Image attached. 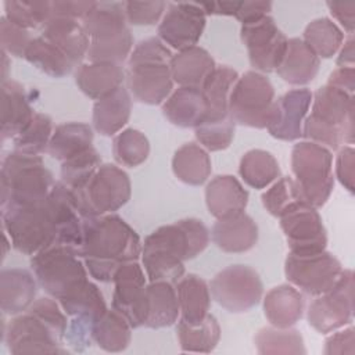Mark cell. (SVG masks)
<instances>
[{
  "label": "cell",
  "mask_w": 355,
  "mask_h": 355,
  "mask_svg": "<svg viewBox=\"0 0 355 355\" xmlns=\"http://www.w3.org/2000/svg\"><path fill=\"white\" fill-rule=\"evenodd\" d=\"M211 232L202 220L184 218L153 230L141 247V265L150 282L176 283L184 275V261L205 251Z\"/></svg>",
  "instance_id": "obj_1"
},
{
  "label": "cell",
  "mask_w": 355,
  "mask_h": 355,
  "mask_svg": "<svg viewBox=\"0 0 355 355\" xmlns=\"http://www.w3.org/2000/svg\"><path fill=\"white\" fill-rule=\"evenodd\" d=\"M141 247L136 230L116 214L85 220L82 259L89 275L97 282H112L115 272L123 263L140 258Z\"/></svg>",
  "instance_id": "obj_2"
},
{
  "label": "cell",
  "mask_w": 355,
  "mask_h": 355,
  "mask_svg": "<svg viewBox=\"0 0 355 355\" xmlns=\"http://www.w3.org/2000/svg\"><path fill=\"white\" fill-rule=\"evenodd\" d=\"M171 49L157 36L140 40L132 50L126 67V89L130 96L147 105L162 104L173 90Z\"/></svg>",
  "instance_id": "obj_3"
},
{
  "label": "cell",
  "mask_w": 355,
  "mask_h": 355,
  "mask_svg": "<svg viewBox=\"0 0 355 355\" xmlns=\"http://www.w3.org/2000/svg\"><path fill=\"white\" fill-rule=\"evenodd\" d=\"M354 94L323 85L312 93L311 112L302 125V137L330 151L354 143Z\"/></svg>",
  "instance_id": "obj_4"
},
{
  "label": "cell",
  "mask_w": 355,
  "mask_h": 355,
  "mask_svg": "<svg viewBox=\"0 0 355 355\" xmlns=\"http://www.w3.org/2000/svg\"><path fill=\"white\" fill-rule=\"evenodd\" d=\"M55 180L40 155L8 153L0 168V205L25 207L40 204L50 196Z\"/></svg>",
  "instance_id": "obj_5"
},
{
  "label": "cell",
  "mask_w": 355,
  "mask_h": 355,
  "mask_svg": "<svg viewBox=\"0 0 355 355\" xmlns=\"http://www.w3.org/2000/svg\"><path fill=\"white\" fill-rule=\"evenodd\" d=\"M82 24L90 40L86 55L89 61L121 65L128 61L135 46L123 1H96V6Z\"/></svg>",
  "instance_id": "obj_6"
},
{
  "label": "cell",
  "mask_w": 355,
  "mask_h": 355,
  "mask_svg": "<svg viewBox=\"0 0 355 355\" xmlns=\"http://www.w3.org/2000/svg\"><path fill=\"white\" fill-rule=\"evenodd\" d=\"M31 268L39 286L57 301L78 293L89 282L83 259L58 244L31 257Z\"/></svg>",
  "instance_id": "obj_7"
},
{
  "label": "cell",
  "mask_w": 355,
  "mask_h": 355,
  "mask_svg": "<svg viewBox=\"0 0 355 355\" xmlns=\"http://www.w3.org/2000/svg\"><path fill=\"white\" fill-rule=\"evenodd\" d=\"M291 172L302 200L323 207L334 189L333 151L313 141H298L291 150Z\"/></svg>",
  "instance_id": "obj_8"
},
{
  "label": "cell",
  "mask_w": 355,
  "mask_h": 355,
  "mask_svg": "<svg viewBox=\"0 0 355 355\" xmlns=\"http://www.w3.org/2000/svg\"><path fill=\"white\" fill-rule=\"evenodd\" d=\"M1 222L12 248L24 255L33 257L55 243L57 229L47 200L35 205L6 207Z\"/></svg>",
  "instance_id": "obj_9"
},
{
  "label": "cell",
  "mask_w": 355,
  "mask_h": 355,
  "mask_svg": "<svg viewBox=\"0 0 355 355\" xmlns=\"http://www.w3.org/2000/svg\"><path fill=\"white\" fill-rule=\"evenodd\" d=\"M276 93L270 79L257 71L239 75L229 96V116L236 125L266 129L273 118Z\"/></svg>",
  "instance_id": "obj_10"
},
{
  "label": "cell",
  "mask_w": 355,
  "mask_h": 355,
  "mask_svg": "<svg viewBox=\"0 0 355 355\" xmlns=\"http://www.w3.org/2000/svg\"><path fill=\"white\" fill-rule=\"evenodd\" d=\"M82 216L93 218L115 214L132 196L129 175L115 164H103L93 178L78 190H72Z\"/></svg>",
  "instance_id": "obj_11"
},
{
  "label": "cell",
  "mask_w": 355,
  "mask_h": 355,
  "mask_svg": "<svg viewBox=\"0 0 355 355\" xmlns=\"http://www.w3.org/2000/svg\"><path fill=\"white\" fill-rule=\"evenodd\" d=\"M212 300L230 313H243L257 306L263 297L259 273L243 263L229 265L219 270L209 283Z\"/></svg>",
  "instance_id": "obj_12"
},
{
  "label": "cell",
  "mask_w": 355,
  "mask_h": 355,
  "mask_svg": "<svg viewBox=\"0 0 355 355\" xmlns=\"http://www.w3.org/2000/svg\"><path fill=\"white\" fill-rule=\"evenodd\" d=\"M341 262L329 251L313 254L288 252L284 261L287 282L306 295H320L329 291L343 272Z\"/></svg>",
  "instance_id": "obj_13"
},
{
  "label": "cell",
  "mask_w": 355,
  "mask_h": 355,
  "mask_svg": "<svg viewBox=\"0 0 355 355\" xmlns=\"http://www.w3.org/2000/svg\"><path fill=\"white\" fill-rule=\"evenodd\" d=\"M354 272L343 269L336 284L309 304V326L320 334H329L349 324L354 318Z\"/></svg>",
  "instance_id": "obj_14"
},
{
  "label": "cell",
  "mask_w": 355,
  "mask_h": 355,
  "mask_svg": "<svg viewBox=\"0 0 355 355\" xmlns=\"http://www.w3.org/2000/svg\"><path fill=\"white\" fill-rule=\"evenodd\" d=\"M240 37L254 71L269 73L277 69L286 54L288 39L270 15L241 25Z\"/></svg>",
  "instance_id": "obj_15"
},
{
  "label": "cell",
  "mask_w": 355,
  "mask_h": 355,
  "mask_svg": "<svg viewBox=\"0 0 355 355\" xmlns=\"http://www.w3.org/2000/svg\"><path fill=\"white\" fill-rule=\"evenodd\" d=\"M3 340L12 355L67 354L64 341L29 311L11 316L3 327Z\"/></svg>",
  "instance_id": "obj_16"
},
{
  "label": "cell",
  "mask_w": 355,
  "mask_h": 355,
  "mask_svg": "<svg viewBox=\"0 0 355 355\" xmlns=\"http://www.w3.org/2000/svg\"><path fill=\"white\" fill-rule=\"evenodd\" d=\"M290 252L313 254L326 250L327 232L318 208L300 201L279 216Z\"/></svg>",
  "instance_id": "obj_17"
},
{
  "label": "cell",
  "mask_w": 355,
  "mask_h": 355,
  "mask_svg": "<svg viewBox=\"0 0 355 355\" xmlns=\"http://www.w3.org/2000/svg\"><path fill=\"white\" fill-rule=\"evenodd\" d=\"M112 309L133 329L144 326L147 313V275L137 261L123 263L112 277Z\"/></svg>",
  "instance_id": "obj_18"
},
{
  "label": "cell",
  "mask_w": 355,
  "mask_h": 355,
  "mask_svg": "<svg viewBox=\"0 0 355 355\" xmlns=\"http://www.w3.org/2000/svg\"><path fill=\"white\" fill-rule=\"evenodd\" d=\"M207 25L198 3H169L158 24V37L176 51L197 46Z\"/></svg>",
  "instance_id": "obj_19"
},
{
  "label": "cell",
  "mask_w": 355,
  "mask_h": 355,
  "mask_svg": "<svg viewBox=\"0 0 355 355\" xmlns=\"http://www.w3.org/2000/svg\"><path fill=\"white\" fill-rule=\"evenodd\" d=\"M47 201L57 229L54 244L62 245L82 258L86 218L79 212L72 190L61 180L55 182Z\"/></svg>",
  "instance_id": "obj_20"
},
{
  "label": "cell",
  "mask_w": 355,
  "mask_h": 355,
  "mask_svg": "<svg viewBox=\"0 0 355 355\" xmlns=\"http://www.w3.org/2000/svg\"><path fill=\"white\" fill-rule=\"evenodd\" d=\"M312 92L308 87L290 89L276 98L273 118L266 128L277 140L295 141L302 137V125L309 112Z\"/></svg>",
  "instance_id": "obj_21"
},
{
  "label": "cell",
  "mask_w": 355,
  "mask_h": 355,
  "mask_svg": "<svg viewBox=\"0 0 355 355\" xmlns=\"http://www.w3.org/2000/svg\"><path fill=\"white\" fill-rule=\"evenodd\" d=\"M126 69L121 64L105 61L82 62L75 72L78 89L92 100H101L123 86Z\"/></svg>",
  "instance_id": "obj_22"
},
{
  "label": "cell",
  "mask_w": 355,
  "mask_h": 355,
  "mask_svg": "<svg viewBox=\"0 0 355 355\" xmlns=\"http://www.w3.org/2000/svg\"><path fill=\"white\" fill-rule=\"evenodd\" d=\"M259 237L258 225L245 212L216 219L211 229L214 244L229 254H240L252 250Z\"/></svg>",
  "instance_id": "obj_23"
},
{
  "label": "cell",
  "mask_w": 355,
  "mask_h": 355,
  "mask_svg": "<svg viewBox=\"0 0 355 355\" xmlns=\"http://www.w3.org/2000/svg\"><path fill=\"white\" fill-rule=\"evenodd\" d=\"M35 275L22 268L3 269L0 273V308L3 315L24 313L35 302L37 294Z\"/></svg>",
  "instance_id": "obj_24"
},
{
  "label": "cell",
  "mask_w": 355,
  "mask_h": 355,
  "mask_svg": "<svg viewBox=\"0 0 355 355\" xmlns=\"http://www.w3.org/2000/svg\"><path fill=\"white\" fill-rule=\"evenodd\" d=\"M40 36L54 44L78 68L89 50V36L76 19L51 17L40 29Z\"/></svg>",
  "instance_id": "obj_25"
},
{
  "label": "cell",
  "mask_w": 355,
  "mask_h": 355,
  "mask_svg": "<svg viewBox=\"0 0 355 355\" xmlns=\"http://www.w3.org/2000/svg\"><path fill=\"white\" fill-rule=\"evenodd\" d=\"M35 111L25 87L12 79L1 82V140L17 137L32 121Z\"/></svg>",
  "instance_id": "obj_26"
},
{
  "label": "cell",
  "mask_w": 355,
  "mask_h": 355,
  "mask_svg": "<svg viewBox=\"0 0 355 355\" xmlns=\"http://www.w3.org/2000/svg\"><path fill=\"white\" fill-rule=\"evenodd\" d=\"M208 212L216 218H226L244 212L248 204V191L233 175H218L205 186Z\"/></svg>",
  "instance_id": "obj_27"
},
{
  "label": "cell",
  "mask_w": 355,
  "mask_h": 355,
  "mask_svg": "<svg viewBox=\"0 0 355 355\" xmlns=\"http://www.w3.org/2000/svg\"><path fill=\"white\" fill-rule=\"evenodd\" d=\"M320 67V58L300 37H291L287 42L286 54L275 71L286 83L304 87L312 82Z\"/></svg>",
  "instance_id": "obj_28"
},
{
  "label": "cell",
  "mask_w": 355,
  "mask_h": 355,
  "mask_svg": "<svg viewBox=\"0 0 355 355\" xmlns=\"http://www.w3.org/2000/svg\"><path fill=\"white\" fill-rule=\"evenodd\" d=\"M169 67L172 79L178 86L201 89L216 68V62L204 47L193 46L176 51L171 58Z\"/></svg>",
  "instance_id": "obj_29"
},
{
  "label": "cell",
  "mask_w": 355,
  "mask_h": 355,
  "mask_svg": "<svg viewBox=\"0 0 355 355\" xmlns=\"http://www.w3.org/2000/svg\"><path fill=\"white\" fill-rule=\"evenodd\" d=\"M304 308L302 293L290 283L270 288L263 297L265 318L275 327H293L301 320Z\"/></svg>",
  "instance_id": "obj_30"
},
{
  "label": "cell",
  "mask_w": 355,
  "mask_h": 355,
  "mask_svg": "<svg viewBox=\"0 0 355 355\" xmlns=\"http://www.w3.org/2000/svg\"><path fill=\"white\" fill-rule=\"evenodd\" d=\"M132 112V96L125 86L119 87L110 96L94 101L93 105V129L101 136H115L129 122Z\"/></svg>",
  "instance_id": "obj_31"
},
{
  "label": "cell",
  "mask_w": 355,
  "mask_h": 355,
  "mask_svg": "<svg viewBox=\"0 0 355 355\" xmlns=\"http://www.w3.org/2000/svg\"><path fill=\"white\" fill-rule=\"evenodd\" d=\"M207 105L201 89L178 86L162 103L164 116L175 126L196 128L205 116Z\"/></svg>",
  "instance_id": "obj_32"
},
{
  "label": "cell",
  "mask_w": 355,
  "mask_h": 355,
  "mask_svg": "<svg viewBox=\"0 0 355 355\" xmlns=\"http://www.w3.org/2000/svg\"><path fill=\"white\" fill-rule=\"evenodd\" d=\"M175 290L180 319L189 324L201 323L208 316L211 308L209 284L198 275L189 273L175 283Z\"/></svg>",
  "instance_id": "obj_33"
},
{
  "label": "cell",
  "mask_w": 355,
  "mask_h": 355,
  "mask_svg": "<svg viewBox=\"0 0 355 355\" xmlns=\"http://www.w3.org/2000/svg\"><path fill=\"white\" fill-rule=\"evenodd\" d=\"M239 73L227 65H216L201 87L205 98V116L202 122H220L229 116V96ZM201 122V123H202Z\"/></svg>",
  "instance_id": "obj_34"
},
{
  "label": "cell",
  "mask_w": 355,
  "mask_h": 355,
  "mask_svg": "<svg viewBox=\"0 0 355 355\" xmlns=\"http://www.w3.org/2000/svg\"><path fill=\"white\" fill-rule=\"evenodd\" d=\"M180 316L175 284L169 282H150L147 284V313L144 326L148 329L169 327Z\"/></svg>",
  "instance_id": "obj_35"
},
{
  "label": "cell",
  "mask_w": 355,
  "mask_h": 355,
  "mask_svg": "<svg viewBox=\"0 0 355 355\" xmlns=\"http://www.w3.org/2000/svg\"><path fill=\"white\" fill-rule=\"evenodd\" d=\"M172 172L184 184L201 186L211 176V157L198 143H184L172 157Z\"/></svg>",
  "instance_id": "obj_36"
},
{
  "label": "cell",
  "mask_w": 355,
  "mask_h": 355,
  "mask_svg": "<svg viewBox=\"0 0 355 355\" xmlns=\"http://www.w3.org/2000/svg\"><path fill=\"white\" fill-rule=\"evenodd\" d=\"M93 128L83 122H65L54 128L47 153L58 159L65 161L90 147H93Z\"/></svg>",
  "instance_id": "obj_37"
},
{
  "label": "cell",
  "mask_w": 355,
  "mask_h": 355,
  "mask_svg": "<svg viewBox=\"0 0 355 355\" xmlns=\"http://www.w3.org/2000/svg\"><path fill=\"white\" fill-rule=\"evenodd\" d=\"M130 323L115 309H107L94 323L92 340L105 352H122L132 341Z\"/></svg>",
  "instance_id": "obj_38"
},
{
  "label": "cell",
  "mask_w": 355,
  "mask_h": 355,
  "mask_svg": "<svg viewBox=\"0 0 355 355\" xmlns=\"http://www.w3.org/2000/svg\"><path fill=\"white\" fill-rule=\"evenodd\" d=\"M239 173L247 186L262 190L280 176V166L272 153L262 148H252L240 158Z\"/></svg>",
  "instance_id": "obj_39"
},
{
  "label": "cell",
  "mask_w": 355,
  "mask_h": 355,
  "mask_svg": "<svg viewBox=\"0 0 355 355\" xmlns=\"http://www.w3.org/2000/svg\"><path fill=\"white\" fill-rule=\"evenodd\" d=\"M176 336L182 351L208 354L215 349L220 340V326L211 313L198 324H189L179 319Z\"/></svg>",
  "instance_id": "obj_40"
},
{
  "label": "cell",
  "mask_w": 355,
  "mask_h": 355,
  "mask_svg": "<svg viewBox=\"0 0 355 355\" xmlns=\"http://www.w3.org/2000/svg\"><path fill=\"white\" fill-rule=\"evenodd\" d=\"M257 352L261 355H301L306 354L304 338L297 329L268 326L254 337Z\"/></svg>",
  "instance_id": "obj_41"
},
{
  "label": "cell",
  "mask_w": 355,
  "mask_h": 355,
  "mask_svg": "<svg viewBox=\"0 0 355 355\" xmlns=\"http://www.w3.org/2000/svg\"><path fill=\"white\" fill-rule=\"evenodd\" d=\"M24 58L51 78H64L75 68L64 53L40 35L32 39Z\"/></svg>",
  "instance_id": "obj_42"
},
{
  "label": "cell",
  "mask_w": 355,
  "mask_h": 355,
  "mask_svg": "<svg viewBox=\"0 0 355 355\" xmlns=\"http://www.w3.org/2000/svg\"><path fill=\"white\" fill-rule=\"evenodd\" d=\"M302 40L316 53L319 58H331L343 46L344 31L330 18L312 19L304 29Z\"/></svg>",
  "instance_id": "obj_43"
},
{
  "label": "cell",
  "mask_w": 355,
  "mask_h": 355,
  "mask_svg": "<svg viewBox=\"0 0 355 355\" xmlns=\"http://www.w3.org/2000/svg\"><path fill=\"white\" fill-rule=\"evenodd\" d=\"M112 155L116 164L126 168H136L147 161L150 141L139 129L126 128L114 136Z\"/></svg>",
  "instance_id": "obj_44"
},
{
  "label": "cell",
  "mask_w": 355,
  "mask_h": 355,
  "mask_svg": "<svg viewBox=\"0 0 355 355\" xmlns=\"http://www.w3.org/2000/svg\"><path fill=\"white\" fill-rule=\"evenodd\" d=\"M54 132L53 119L43 112H35L28 126L14 137V150L31 155L47 153Z\"/></svg>",
  "instance_id": "obj_45"
},
{
  "label": "cell",
  "mask_w": 355,
  "mask_h": 355,
  "mask_svg": "<svg viewBox=\"0 0 355 355\" xmlns=\"http://www.w3.org/2000/svg\"><path fill=\"white\" fill-rule=\"evenodd\" d=\"M4 17L31 31L43 28L51 18V1L47 0H6Z\"/></svg>",
  "instance_id": "obj_46"
},
{
  "label": "cell",
  "mask_w": 355,
  "mask_h": 355,
  "mask_svg": "<svg viewBox=\"0 0 355 355\" xmlns=\"http://www.w3.org/2000/svg\"><path fill=\"white\" fill-rule=\"evenodd\" d=\"M103 165L101 157L94 147H90L61 162V182L71 190L82 189Z\"/></svg>",
  "instance_id": "obj_47"
},
{
  "label": "cell",
  "mask_w": 355,
  "mask_h": 355,
  "mask_svg": "<svg viewBox=\"0 0 355 355\" xmlns=\"http://www.w3.org/2000/svg\"><path fill=\"white\" fill-rule=\"evenodd\" d=\"M262 205L272 215L279 218L284 211H287L295 202L304 201L297 183L290 176L277 178L261 196ZM305 202V201H304Z\"/></svg>",
  "instance_id": "obj_48"
},
{
  "label": "cell",
  "mask_w": 355,
  "mask_h": 355,
  "mask_svg": "<svg viewBox=\"0 0 355 355\" xmlns=\"http://www.w3.org/2000/svg\"><path fill=\"white\" fill-rule=\"evenodd\" d=\"M236 132V123L232 118L220 122H202L194 128L197 143L208 153L222 151L230 147Z\"/></svg>",
  "instance_id": "obj_49"
},
{
  "label": "cell",
  "mask_w": 355,
  "mask_h": 355,
  "mask_svg": "<svg viewBox=\"0 0 355 355\" xmlns=\"http://www.w3.org/2000/svg\"><path fill=\"white\" fill-rule=\"evenodd\" d=\"M28 311L43 320L61 341H65V333L69 320L67 319L68 315L64 312L57 300L50 295L36 298Z\"/></svg>",
  "instance_id": "obj_50"
},
{
  "label": "cell",
  "mask_w": 355,
  "mask_h": 355,
  "mask_svg": "<svg viewBox=\"0 0 355 355\" xmlns=\"http://www.w3.org/2000/svg\"><path fill=\"white\" fill-rule=\"evenodd\" d=\"M165 1H123L126 21L135 26H150L159 24L166 11Z\"/></svg>",
  "instance_id": "obj_51"
},
{
  "label": "cell",
  "mask_w": 355,
  "mask_h": 355,
  "mask_svg": "<svg viewBox=\"0 0 355 355\" xmlns=\"http://www.w3.org/2000/svg\"><path fill=\"white\" fill-rule=\"evenodd\" d=\"M32 39L28 29L8 21L4 15L0 18V44L8 55L24 58Z\"/></svg>",
  "instance_id": "obj_52"
},
{
  "label": "cell",
  "mask_w": 355,
  "mask_h": 355,
  "mask_svg": "<svg viewBox=\"0 0 355 355\" xmlns=\"http://www.w3.org/2000/svg\"><path fill=\"white\" fill-rule=\"evenodd\" d=\"M334 171L340 184L351 194L355 187V150L349 144H344L337 150Z\"/></svg>",
  "instance_id": "obj_53"
},
{
  "label": "cell",
  "mask_w": 355,
  "mask_h": 355,
  "mask_svg": "<svg viewBox=\"0 0 355 355\" xmlns=\"http://www.w3.org/2000/svg\"><path fill=\"white\" fill-rule=\"evenodd\" d=\"M355 352V329L352 326L329 333L323 354L326 355H352Z\"/></svg>",
  "instance_id": "obj_54"
},
{
  "label": "cell",
  "mask_w": 355,
  "mask_h": 355,
  "mask_svg": "<svg viewBox=\"0 0 355 355\" xmlns=\"http://www.w3.org/2000/svg\"><path fill=\"white\" fill-rule=\"evenodd\" d=\"M96 1H80V0H55L51 1V17L69 18L83 21L87 14L93 10Z\"/></svg>",
  "instance_id": "obj_55"
},
{
  "label": "cell",
  "mask_w": 355,
  "mask_h": 355,
  "mask_svg": "<svg viewBox=\"0 0 355 355\" xmlns=\"http://www.w3.org/2000/svg\"><path fill=\"white\" fill-rule=\"evenodd\" d=\"M331 17L348 33L355 31V1H327L326 3Z\"/></svg>",
  "instance_id": "obj_56"
},
{
  "label": "cell",
  "mask_w": 355,
  "mask_h": 355,
  "mask_svg": "<svg viewBox=\"0 0 355 355\" xmlns=\"http://www.w3.org/2000/svg\"><path fill=\"white\" fill-rule=\"evenodd\" d=\"M272 11L270 1H240V7L236 14V19L240 21L241 25L258 21Z\"/></svg>",
  "instance_id": "obj_57"
},
{
  "label": "cell",
  "mask_w": 355,
  "mask_h": 355,
  "mask_svg": "<svg viewBox=\"0 0 355 355\" xmlns=\"http://www.w3.org/2000/svg\"><path fill=\"white\" fill-rule=\"evenodd\" d=\"M327 85L334 86L348 94L355 90V69L352 67H337L329 76Z\"/></svg>",
  "instance_id": "obj_58"
},
{
  "label": "cell",
  "mask_w": 355,
  "mask_h": 355,
  "mask_svg": "<svg viewBox=\"0 0 355 355\" xmlns=\"http://www.w3.org/2000/svg\"><path fill=\"white\" fill-rule=\"evenodd\" d=\"M204 10L205 15H223V17H236L240 7V1H205L198 3Z\"/></svg>",
  "instance_id": "obj_59"
},
{
  "label": "cell",
  "mask_w": 355,
  "mask_h": 355,
  "mask_svg": "<svg viewBox=\"0 0 355 355\" xmlns=\"http://www.w3.org/2000/svg\"><path fill=\"white\" fill-rule=\"evenodd\" d=\"M354 62H355V40H354V35H349L343 46L340 47L338 53H337V58H336V64L337 67H352L354 68Z\"/></svg>",
  "instance_id": "obj_60"
},
{
  "label": "cell",
  "mask_w": 355,
  "mask_h": 355,
  "mask_svg": "<svg viewBox=\"0 0 355 355\" xmlns=\"http://www.w3.org/2000/svg\"><path fill=\"white\" fill-rule=\"evenodd\" d=\"M10 78V55L1 50V82H6Z\"/></svg>",
  "instance_id": "obj_61"
},
{
  "label": "cell",
  "mask_w": 355,
  "mask_h": 355,
  "mask_svg": "<svg viewBox=\"0 0 355 355\" xmlns=\"http://www.w3.org/2000/svg\"><path fill=\"white\" fill-rule=\"evenodd\" d=\"M12 247V244H11V240H10V237H8V234L3 230V258H6L7 257V254H8V250Z\"/></svg>",
  "instance_id": "obj_62"
}]
</instances>
